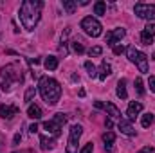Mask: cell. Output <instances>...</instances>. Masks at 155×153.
<instances>
[{
    "mask_svg": "<svg viewBox=\"0 0 155 153\" xmlns=\"http://www.w3.org/2000/svg\"><path fill=\"white\" fill-rule=\"evenodd\" d=\"M41 7H43V2H40V0H24L22 2L18 15H20V22L25 31H35V27L40 22Z\"/></svg>",
    "mask_w": 155,
    "mask_h": 153,
    "instance_id": "obj_1",
    "label": "cell"
},
{
    "mask_svg": "<svg viewBox=\"0 0 155 153\" xmlns=\"http://www.w3.org/2000/svg\"><path fill=\"white\" fill-rule=\"evenodd\" d=\"M38 92H40V96H41V99L47 105H51V106H54L60 101V97H61V86H60V83L49 76L40 77Z\"/></svg>",
    "mask_w": 155,
    "mask_h": 153,
    "instance_id": "obj_2",
    "label": "cell"
},
{
    "mask_svg": "<svg viewBox=\"0 0 155 153\" xmlns=\"http://www.w3.org/2000/svg\"><path fill=\"white\" fill-rule=\"evenodd\" d=\"M16 81H22V70H18L16 63H11V65L4 67L0 70V85H2L4 92L11 90V85L16 83Z\"/></svg>",
    "mask_w": 155,
    "mask_h": 153,
    "instance_id": "obj_3",
    "label": "cell"
},
{
    "mask_svg": "<svg viewBox=\"0 0 155 153\" xmlns=\"http://www.w3.org/2000/svg\"><path fill=\"white\" fill-rule=\"evenodd\" d=\"M81 29H83L88 36H92V38H97V36H101V33H103V25H101L99 20L94 18V16H85V18L81 20Z\"/></svg>",
    "mask_w": 155,
    "mask_h": 153,
    "instance_id": "obj_4",
    "label": "cell"
},
{
    "mask_svg": "<svg viewBox=\"0 0 155 153\" xmlns=\"http://www.w3.org/2000/svg\"><path fill=\"white\" fill-rule=\"evenodd\" d=\"M134 13L139 18H143V20H148V22H153L155 20V5L153 4H135Z\"/></svg>",
    "mask_w": 155,
    "mask_h": 153,
    "instance_id": "obj_5",
    "label": "cell"
},
{
    "mask_svg": "<svg viewBox=\"0 0 155 153\" xmlns=\"http://www.w3.org/2000/svg\"><path fill=\"white\" fill-rule=\"evenodd\" d=\"M83 133L81 124H74L71 128V135H69V144H67V153H78V141Z\"/></svg>",
    "mask_w": 155,
    "mask_h": 153,
    "instance_id": "obj_6",
    "label": "cell"
},
{
    "mask_svg": "<svg viewBox=\"0 0 155 153\" xmlns=\"http://www.w3.org/2000/svg\"><path fill=\"white\" fill-rule=\"evenodd\" d=\"M124 34H126V31L123 29V27H117V29H114V31H110V33H107V43L108 45H116L117 40L124 38Z\"/></svg>",
    "mask_w": 155,
    "mask_h": 153,
    "instance_id": "obj_7",
    "label": "cell"
},
{
    "mask_svg": "<svg viewBox=\"0 0 155 153\" xmlns=\"http://www.w3.org/2000/svg\"><path fill=\"white\" fill-rule=\"evenodd\" d=\"M43 128H45L52 137H60V135H61V124H58L54 119H52V121H45V122H43Z\"/></svg>",
    "mask_w": 155,
    "mask_h": 153,
    "instance_id": "obj_8",
    "label": "cell"
},
{
    "mask_svg": "<svg viewBox=\"0 0 155 153\" xmlns=\"http://www.w3.org/2000/svg\"><path fill=\"white\" fill-rule=\"evenodd\" d=\"M143 112V105L139 103V101H130V105H128V110H126V115H128V119L130 121H134L137 115Z\"/></svg>",
    "mask_w": 155,
    "mask_h": 153,
    "instance_id": "obj_9",
    "label": "cell"
},
{
    "mask_svg": "<svg viewBox=\"0 0 155 153\" xmlns=\"http://www.w3.org/2000/svg\"><path fill=\"white\" fill-rule=\"evenodd\" d=\"M117 128L121 130V133H124V135H128V137H132V135H135V130H134V126H132V122L130 121H126V119H119V122H117Z\"/></svg>",
    "mask_w": 155,
    "mask_h": 153,
    "instance_id": "obj_10",
    "label": "cell"
},
{
    "mask_svg": "<svg viewBox=\"0 0 155 153\" xmlns=\"http://www.w3.org/2000/svg\"><path fill=\"white\" fill-rule=\"evenodd\" d=\"M134 63L139 67V72H143V74H146V72H148V56H146L144 52H139Z\"/></svg>",
    "mask_w": 155,
    "mask_h": 153,
    "instance_id": "obj_11",
    "label": "cell"
},
{
    "mask_svg": "<svg viewBox=\"0 0 155 153\" xmlns=\"http://www.w3.org/2000/svg\"><path fill=\"white\" fill-rule=\"evenodd\" d=\"M16 114H18V106H9V105L0 106V117L2 119H13Z\"/></svg>",
    "mask_w": 155,
    "mask_h": 153,
    "instance_id": "obj_12",
    "label": "cell"
},
{
    "mask_svg": "<svg viewBox=\"0 0 155 153\" xmlns=\"http://www.w3.org/2000/svg\"><path fill=\"white\" fill-rule=\"evenodd\" d=\"M112 74V67H110V63H107V61H101V67L97 69V77L101 79V81H105L107 77Z\"/></svg>",
    "mask_w": 155,
    "mask_h": 153,
    "instance_id": "obj_13",
    "label": "cell"
},
{
    "mask_svg": "<svg viewBox=\"0 0 155 153\" xmlns=\"http://www.w3.org/2000/svg\"><path fill=\"white\" fill-rule=\"evenodd\" d=\"M27 115H29V117H31V119H41V108H40L38 105H33V103H31V105H29V106H27Z\"/></svg>",
    "mask_w": 155,
    "mask_h": 153,
    "instance_id": "obj_14",
    "label": "cell"
},
{
    "mask_svg": "<svg viewBox=\"0 0 155 153\" xmlns=\"http://www.w3.org/2000/svg\"><path fill=\"white\" fill-rule=\"evenodd\" d=\"M105 110H107V114L110 115V117L121 119V112H119V108H117L114 103H107V105H105Z\"/></svg>",
    "mask_w": 155,
    "mask_h": 153,
    "instance_id": "obj_15",
    "label": "cell"
},
{
    "mask_svg": "<svg viewBox=\"0 0 155 153\" xmlns=\"http://www.w3.org/2000/svg\"><path fill=\"white\" fill-rule=\"evenodd\" d=\"M43 65H45L47 70H56L58 69V58L56 56H49V58H45Z\"/></svg>",
    "mask_w": 155,
    "mask_h": 153,
    "instance_id": "obj_16",
    "label": "cell"
},
{
    "mask_svg": "<svg viewBox=\"0 0 155 153\" xmlns=\"http://www.w3.org/2000/svg\"><path fill=\"white\" fill-rule=\"evenodd\" d=\"M117 96L121 99L128 97V94H126V79H119V83H117Z\"/></svg>",
    "mask_w": 155,
    "mask_h": 153,
    "instance_id": "obj_17",
    "label": "cell"
},
{
    "mask_svg": "<svg viewBox=\"0 0 155 153\" xmlns=\"http://www.w3.org/2000/svg\"><path fill=\"white\" fill-rule=\"evenodd\" d=\"M40 144H41V150H43V151H47V150H52L56 142H54V139H47V137H41V139H40Z\"/></svg>",
    "mask_w": 155,
    "mask_h": 153,
    "instance_id": "obj_18",
    "label": "cell"
},
{
    "mask_svg": "<svg viewBox=\"0 0 155 153\" xmlns=\"http://www.w3.org/2000/svg\"><path fill=\"white\" fill-rule=\"evenodd\" d=\"M76 2H72V0H63V9L67 11V15H74V11H76Z\"/></svg>",
    "mask_w": 155,
    "mask_h": 153,
    "instance_id": "obj_19",
    "label": "cell"
},
{
    "mask_svg": "<svg viewBox=\"0 0 155 153\" xmlns=\"http://www.w3.org/2000/svg\"><path fill=\"white\" fill-rule=\"evenodd\" d=\"M94 13L99 15V16H103V15L107 13V4H105V2H96V4H94Z\"/></svg>",
    "mask_w": 155,
    "mask_h": 153,
    "instance_id": "obj_20",
    "label": "cell"
},
{
    "mask_svg": "<svg viewBox=\"0 0 155 153\" xmlns=\"http://www.w3.org/2000/svg\"><path fill=\"white\" fill-rule=\"evenodd\" d=\"M153 114H144L143 115V119H141V124H143V128H150L152 124H153Z\"/></svg>",
    "mask_w": 155,
    "mask_h": 153,
    "instance_id": "obj_21",
    "label": "cell"
},
{
    "mask_svg": "<svg viewBox=\"0 0 155 153\" xmlns=\"http://www.w3.org/2000/svg\"><path fill=\"white\" fill-rule=\"evenodd\" d=\"M85 69H87L90 77H97V69H96V65L92 61H85Z\"/></svg>",
    "mask_w": 155,
    "mask_h": 153,
    "instance_id": "obj_22",
    "label": "cell"
},
{
    "mask_svg": "<svg viewBox=\"0 0 155 153\" xmlns=\"http://www.w3.org/2000/svg\"><path fill=\"white\" fill-rule=\"evenodd\" d=\"M35 96H36V88H35V86H29V88L25 90V96H24V101L31 105V101H33V97H35Z\"/></svg>",
    "mask_w": 155,
    "mask_h": 153,
    "instance_id": "obj_23",
    "label": "cell"
},
{
    "mask_svg": "<svg viewBox=\"0 0 155 153\" xmlns=\"http://www.w3.org/2000/svg\"><path fill=\"white\" fill-rule=\"evenodd\" d=\"M143 34H144V36L153 38V36H155V24H153V22H148V24H146V27H144Z\"/></svg>",
    "mask_w": 155,
    "mask_h": 153,
    "instance_id": "obj_24",
    "label": "cell"
},
{
    "mask_svg": "<svg viewBox=\"0 0 155 153\" xmlns=\"http://www.w3.org/2000/svg\"><path fill=\"white\" fill-rule=\"evenodd\" d=\"M134 85H135V92H137L139 96H144V83H143V79H141V77H135Z\"/></svg>",
    "mask_w": 155,
    "mask_h": 153,
    "instance_id": "obj_25",
    "label": "cell"
},
{
    "mask_svg": "<svg viewBox=\"0 0 155 153\" xmlns=\"http://www.w3.org/2000/svg\"><path fill=\"white\" fill-rule=\"evenodd\" d=\"M126 54H128V60L134 63V61H135V58H137V54H139V50H137L134 45H130V47L126 49Z\"/></svg>",
    "mask_w": 155,
    "mask_h": 153,
    "instance_id": "obj_26",
    "label": "cell"
},
{
    "mask_svg": "<svg viewBox=\"0 0 155 153\" xmlns=\"http://www.w3.org/2000/svg\"><path fill=\"white\" fill-rule=\"evenodd\" d=\"M114 141H116V133L114 132H105L103 133V142L105 144H112Z\"/></svg>",
    "mask_w": 155,
    "mask_h": 153,
    "instance_id": "obj_27",
    "label": "cell"
},
{
    "mask_svg": "<svg viewBox=\"0 0 155 153\" xmlns=\"http://www.w3.org/2000/svg\"><path fill=\"white\" fill-rule=\"evenodd\" d=\"M71 45H72V50H74L76 54H83V52H85V47H83V43H79V41H72Z\"/></svg>",
    "mask_w": 155,
    "mask_h": 153,
    "instance_id": "obj_28",
    "label": "cell"
},
{
    "mask_svg": "<svg viewBox=\"0 0 155 153\" xmlns=\"http://www.w3.org/2000/svg\"><path fill=\"white\" fill-rule=\"evenodd\" d=\"M88 54H90V58H92V56H101V54H103V47L96 45V47H92V49L88 50Z\"/></svg>",
    "mask_w": 155,
    "mask_h": 153,
    "instance_id": "obj_29",
    "label": "cell"
},
{
    "mask_svg": "<svg viewBox=\"0 0 155 153\" xmlns=\"http://www.w3.org/2000/svg\"><path fill=\"white\" fill-rule=\"evenodd\" d=\"M54 121H56L58 124H61V126H63V124H65V121H67V115H65V114H56V115H54Z\"/></svg>",
    "mask_w": 155,
    "mask_h": 153,
    "instance_id": "obj_30",
    "label": "cell"
},
{
    "mask_svg": "<svg viewBox=\"0 0 155 153\" xmlns=\"http://www.w3.org/2000/svg\"><path fill=\"white\" fill-rule=\"evenodd\" d=\"M92 151H94V146H92V142H88V144H85V146L81 148L79 153H92Z\"/></svg>",
    "mask_w": 155,
    "mask_h": 153,
    "instance_id": "obj_31",
    "label": "cell"
},
{
    "mask_svg": "<svg viewBox=\"0 0 155 153\" xmlns=\"http://www.w3.org/2000/svg\"><path fill=\"white\" fill-rule=\"evenodd\" d=\"M123 52H124L123 45H114V54H123Z\"/></svg>",
    "mask_w": 155,
    "mask_h": 153,
    "instance_id": "obj_32",
    "label": "cell"
},
{
    "mask_svg": "<svg viewBox=\"0 0 155 153\" xmlns=\"http://www.w3.org/2000/svg\"><path fill=\"white\" fill-rule=\"evenodd\" d=\"M148 85H150V90H152V92H155V76H150V79H148Z\"/></svg>",
    "mask_w": 155,
    "mask_h": 153,
    "instance_id": "obj_33",
    "label": "cell"
},
{
    "mask_svg": "<svg viewBox=\"0 0 155 153\" xmlns=\"http://www.w3.org/2000/svg\"><path fill=\"white\" fill-rule=\"evenodd\" d=\"M141 38H143V43H144V45H152V43H153V38H150V36H144V34H143Z\"/></svg>",
    "mask_w": 155,
    "mask_h": 153,
    "instance_id": "obj_34",
    "label": "cell"
},
{
    "mask_svg": "<svg viewBox=\"0 0 155 153\" xmlns=\"http://www.w3.org/2000/svg\"><path fill=\"white\" fill-rule=\"evenodd\" d=\"M139 153H155V148H152V146H146V148H143Z\"/></svg>",
    "mask_w": 155,
    "mask_h": 153,
    "instance_id": "obj_35",
    "label": "cell"
},
{
    "mask_svg": "<svg viewBox=\"0 0 155 153\" xmlns=\"http://www.w3.org/2000/svg\"><path fill=\"white\" fill-rule=\"evenodd\" d=\"M29 132H31V133L35 135V133L38 132V124H36V122H35V124H31V126H29Z\"/></svg>",
    "mask_w": 155,
    "mask_h": 153,
    "instance_id": "obj_36",
    "label": "cell"
},
{
    "mask_svg": "<svg viewBox=\"0 0 155 153\" xmlns=\"http://www.w3.org/2000/svg\"><path fill=\"white\" fill-rule=\"evenodd\" d=\"M20 141H22V135H20V133H16V135L13 137V144H18Z\"/></svg>",
    "mask_w": 155,
    "mask_h": 153,
    "instance_id": "obj_37",
    "label": "cell"
},
{
    "mask_svg": "<svg viewBox=\"0 0 155 153\" xmlns=\"http://www.w3.org/2000/svg\"><path fill=\"white\" fill-rule=\"evenodd\" d=\"M94 106H96V108H99V110H103V108H105V105H103L101 101H96V103H94Z\"/></svg>",
    "mask_w": 155,
    "mask_h": 153,
    "instance_id": "obj_38",
    "label": "cell"
},
{
    "mask_svg": "<svg viewBox=\"0 0 155 153\" xmlns=\"http://www.w3.org/2000/svg\"><path fill=\"white\" fill-rule=\"evenodd\" d=\"M105 126H107V128H112V126H114L112 119H107V121H105Z\"/></svg>",
    "mask_w": 155,
    "mask_h": 153,
    "instance_id": "obj_39",
    "label": "cell"
},
{
    "mask_svg": "<svg viewBox=\"0 0 155 153\" xmlns=\"http://www.w3.org/2000/svg\"><path fill=\"white\" fill-rule=\"evenodd\" d=\"M105 150H107V151H112L114 148H112V144H105Z\"/></svg>",
    "mask_w": 155,
    "mask_h": 153,
    "instance_id": "obj_40",
    "label": "cell"
}]
</instances>
